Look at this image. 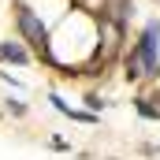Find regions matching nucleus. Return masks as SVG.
<instances>
[{
  "mask_svg": "<svg viewBox=\"0 0 160 160\" xmlns=\"http://www.w3.org/2000/svg\"><path fill=\"white\" fill-rule=\"evenodd\" d=\"M15 26H19V34L30 41L38 52H45V48H48V30H45V22H41V15L34 11V8L19 4V8H15Z\"/></svg>",
  "mask_w": 160,
  "mask_h": 160,
  "instance_id": "2",
  "label": "nucleus"
},
{
  "mask_svg": "<svg viewBox=\"0 0 160 160\" xmlns=\"http://www.w3.org/2000/svg\"><path fill=\"white\" fill-rule=\"evenodd\" d=\"M0 60L4 63H30V52H26V45L22 41H0Z\"/></svg>",
  "mask_w": 160,
  "mask_h": 160,
  "instance_id": "3",
  "label": "nucleus"
},
{
  "mask_svg": "<svg viewBox=\"0 0 160 160\" xmlns=\"http://www.w3.org/2000/svg\"><path fill=\"white\" fill-rule=\"evenodd\" d=\"M138 112H142L145 119H160V108H153V104H149V97H142V101H138Z\"/></svg>",
  "mask_w": 160,
  "mask_h": 160,
  "instance_id": "5",
  "label": "nucleus"
},
{
  "mask_svg": "<svg viewBox=\"0 0 160 160\" xmlns=\"http://www.w3.org/2000/svg\"><path fill=\"white\" fill-rule=\"evenodd\" d=\"M8 112H15V116H22V112H26V104H19V101H8Z\"/></svg>",
  "mask_w": 160,
  "mask_h": 160,
  "instance_id": "6",
  "label": "nucleus"
},
{
  "mask_svg": "<svg viewBox=\"0 0 160 160\" xmlns=\"http://www.w3.org/2000/svg\"><path fill=\"white\" fill-rule=\"evenodd\" d=\"M48 101H52V108H56L60 116H67V119H78V123H93V112H78V108H71V104H67V101H63L60 93H52Z\"/></svg>",
  "mask_w": 160,
  "mask_h": 160,
  "instance_id": "4",
  "label": "nucleus"
},
{
  "mask_svg": "<svg viewBox=\"0 0 160 160\" xmlns=\"http://www.w3.org/2000/svg\"><path fill=\"white\" fill-rule=\"evenodd\" d=\"M130 75H145V78L160 75V22L157 19L145 22L142 38L130 48Z\"/></svg>",
  "mask_w": 160,
  "mask_h": 160,
  "instance_id": "1",
  "label": "nucleus"
}]
</instances>
